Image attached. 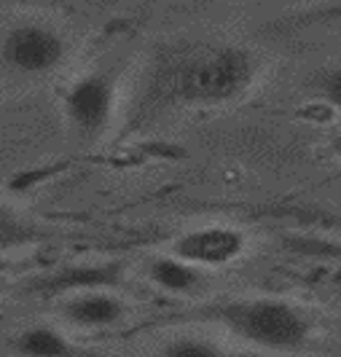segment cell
<instances>
[{"label":"cell","instance_id":"cell-1","mask_svg":"<svg viewBox=\"0 0 341 357\" xmlns=\"http://www.w3.org/2000/svg\"><path fill=\"white\" fill-rule=\"evenodd\" d=\"M202 317L229 331L234 339L274 355L301 352L312 339V320L282 298H229L207 306Z\"/></svg>","mask_w":341,"mask_h":357},{"label":"cell","instance_id":"cell-2","mask_svg":"<svg viewBox=\"0 0 341 357\" xmlns=\"http://www.w3.org/2000/svg\"><path fill=\"white\" fill-rule=\"evenodd\" d=\"M255 56L242 46L220 43L185 56L172 73L169 89L185 105H226L255 81Z\"/></svg>","mask_w":341,"mask_h":357},{"label":"cell","instance_id":"cell-3","mask_svg":"<svg viewBox=\"0 0 341 357\" xmlns=\"http://www.w3.org/2000/svg\"><path fill=\"white\" fill-rule=\"evenodd\" d=\"M68 56L65 33L46 19H22L0 38V59L14 75L43 78Z\"/></svg>","mask_w":341,"mask_h":357},{"label":"cell","instance_id":"cell-4","mask_svg":"<svg viewBox=\"0 0 341 357\" xmlns=\"http://www.w3.org/2000/svg\"><path fill=\"white\" fill-rule=\"evenodd\" d=\"M116 110V81L108 73H84L65 94V116L81 135H100L108 129Z\"/></svg>","mask_w":341,"mask_h":357},{"label":"cell","instance_id":"cell-5","mask_svg":"<svg viewBox=\"0 0 341 357\" xmlns=\"http://www.w3.org/2000/svg\"><path fill=\"white\" fill-rule=\"evenodd\" d=\"M248 250V234L234 226H199L172 242V255L197 268H218L239 261Z\"/></svg>","mask_w":341,"mask_h":357},{"label":"cell","instance_id":"cell-6","mask_svg":"<svg viewBox=\"0 0 341 357\" xmlns=\"http://www.w3.org/2000/svg\"><path fill=\"white\" fill-rule=\"evenodd\" d=\"M62 317L81 331H105L116 328L126 317V304L121 296L103 287H81L70 293L62 304Z\"/></svg>","mask_w":341,"mask_h":357},{"label":"cell","instance_id":"cell-7","mask_svg":"<svg viewBox=\"0 0 341 357\" xmlns=\"http://www.w3.org/2000/svg\"><path fill=\"white\" fill-rule=\"evenodd\" d=\"M148 280H151V285H156L169 296H194L204 282L202 268L191 266L175 255L153 258L148 264Z\"/></svg>","mask_w":341,"mask_h":357},{"label":"cell","instance_id":"cell-8","mask_svg":"<svg viewBox=\"0 0 341 357\" xmlns=\"http://www.w3.org/2000/svg\"><path fill=\"white\" fill-rule=\"evenodd\" d=\"M17 357H73L75 349L54 325H30L14 336Z\"/></svg>","mask_w":341,"mask_h":357},{"label":"cell","instance_id":"cell-9","mask_svg":"<svg viewBox=\"0 0 341 357\" xmlns=\"http://www.w3.org/2000/svg\"><path fill=\"white\" fill-rule=\"evenodd\" d=\"M38 236H40V229L27 215H22L11 204L0 202V252L30 245Z\"/></svg>","mask_w":341,"mask_h":357},{"label":"cell","instance_id":"cell-10","mask_svg":"<svg viewBox=\"0 0 341 357\" xmlns=\"http://www.w3.org/2000/svg\"><path fill=\"white\" fill-rule=\"evenodd\" d=\"M153 357H229L223 347H218L215 341L202 339V336H175L164 344Z\"/></svg>","mask_w":341,"mask_h":357},{"label":"cell","instance_id":"cell-11","mask_svg":"<svg viewBox=\"0 0 341 357\" xmlns=\"http://www.w3.org/2000/svg\"><path fill=\"white\" fill-rule=\"evenodd\" d=\"M320 91L328 100V105H333L341 113V65L339 68H331L320 75Z\"/></svg>","mask_w":341,"mask_h":357}]
</instances>
